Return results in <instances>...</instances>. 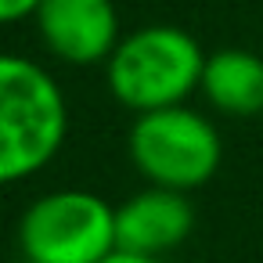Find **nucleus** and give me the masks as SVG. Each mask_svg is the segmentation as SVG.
Listing matches in <instances>:
<instances>
[{"label":"nucleus","mask_w":263,"mask_h":263,"mask_svg":"<svg viewBox=\"0 0 263 263\" xmlns=\"http://www.w3.org/2000/svg\"><path fill=\"white\" fill-rule=\"evenodd\" d=\"M69 137V101L33 58L0 51V187L47 170Z\"/></svg>","instance_id":"obj_1"},{"label":"nucleus","mask_w":263,"mask_h":263,"mask_svg":"<svg viewBox=\"0 0 263 263\" xmlns=\"http://www.w3.org/2000/svg\"><path fill=\"white\" fill-rule=\"evenodd\" d=\"M205 51L180 26H141L116 44L105 62V83L112 98L141 112H159L173 105H187V98L202 87Z\"/></svg>","instance_id":"obj_2"},{"label":"nucleus","mask_w":263,"mask_h":263,"mask_svg":"<svg viewBox=\"0 0 263 263\" xmlns=\"http://www.w3.org/2000/svg\"><path fill=\"white\" fill-rule=\"evenodd\" d=\"M126 152L148 184L184 195L209 184L223 162L220 130L209 123V116L187 105L141 112L130 126Z\"/></svg>","instance_id":"obj_3"},{"label":"nucleus","mask_w":263,"mask_h":263,"mask_svg":"<svg viewBox=\"0 0 263 263\" xmlns=\"http://www.w3.org/2000/svg\"><path fill=\"white\" fill-rule=\"evenodd\" d=\"M116 249V209L83 187L44 191L18 220V252L26 263H101Z\"/></svg>","instance_id":"obj_4"},{"label":"nucleus","mask_w":263,"mask_h":263,"mask_svg":"<svg viewBox=\"0 0 263 263\" xmlns=\"http://www.w3.org/2000/svg\"><path fill=\"white\" fill-rule=\"evenodd\" d=\"M33 18L44 47L65 65H105L123 40L112 0H40Z\"/></svg>","instance_id":"obj_5"},{"label":"nucleus","mask_w":263,"mask_h":263,"mask_svg":"<svg viewBox=\"0 0 263 263\" xmlns=\"http://www.w3.org/2000/svg\"><path fill=\"white\" fill-rule=\"evenodd\" d=\"M195 231V205L184 191L170 187H141L123 205H116V238L119 249L141 256H170Z\"/></svg>","instance_id":"obj_6"},{"label":"nucleus","mask_w":263,"mask_h":263,"mask_svg":"<svg viewBox=\"0 0 263 263\" xmlns=\"http://www.w3.org/2000/svg\"><path fill=\"white\" fill-rule=\"evenodd\" d=\"M202 98L234 119H249L263 112V58L241 47H223L205 58Z\"/></svg>","instance_id":"obj_7"},{"label":"nucleus","mask_w":263,"mask_h":263,"mask_svg":"<svg viewBox=\"0 0 263 263\" xmlns=\"http://www.w3.org/2000/svg\"><path fill=\"white\" fill-rule=\"evenodd\" d=\"M40 0H0V26H15L22 18H33Z\"/></svg>","instance_id":"obj_8"},{"label":"nucleus","mask_w":263,"mask_h":263,"mask_svg":"<svg viewBox=\"0 0 263 263\" xmlns=\"http://www.w3.org/2000/svg\"><path fill=\"white\" fill-rule=\"evenodd\" d=\"M101 263H170V259H162V256H141V252H126V249H116L108 259H101Z\"/></svg>","instance_id":"obj_9"}]
</instances>
